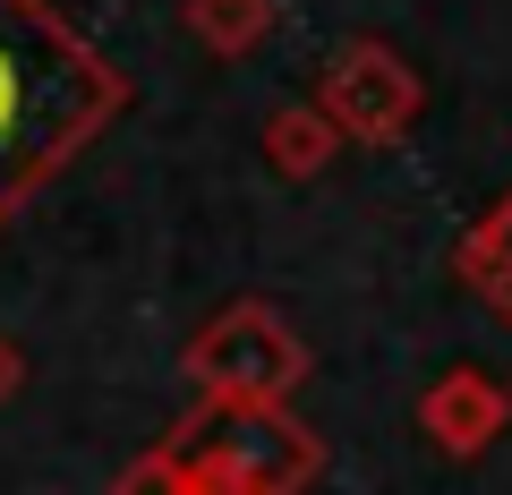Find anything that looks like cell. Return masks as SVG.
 <instances>
[{"label":"cell","mask_w":512,"mask_h":495,"mask_svg":"<svg viewBox=\"0 0 512 495\" xmlns=\"http://www.w3.org/2000/svg\"><path fill=\"white\" fill-rule=\"evenodd\" d=\"M316 111L333 120V137L393 146V137L419 120V77L384 52V43H350V52H333V69H325V103H316Z\"/></svg>","instance_id":"277c9868"},{"label":"cell","mask_w":512,"mask_h":495,"mask_svg":"<svg viewBox=\"0 0 512 495\" xmlns=\"http://www.w3.org/2000/svg\"><path fill=\"white\" fill-rule=\"evenodd\" d=\"M120 495H180V461H171V444L146 453L137 470H120Z\"/></svg>","instance_id":"9c48e42d"},{"label":"cell","mask_w":512,"mask_h":495,"mask_svg":"<svg viewBox=\"0 0 512 495\" xmlns=\"http://www.w3.org/2000/svg\"><path fill=\"white\" fill-rule=\"evenodd\" d=\"M120 111V77L43 9V0H0V222H18L52 171Z\"/></svg>","instance_id":"6da1fadb"},{"label":"cell","mask_w":512,"mask_h":495,"mask_svg":"<svg viewBox=\"0 0 512 495\" xmlns=\"http://www.w3.org/2000/svg\"><path fill=\"white\" fill-rule=\"evenodd\" d=\"M18 376H26V367H18V342H9V333H0V402H9V393H18Z\"/></svg>","instance_id":"30bf717a"},{"label":"cell","mask_w":512,"mask_h":495,"mask_svg":"<svg viewBox=\"0 0 512 495\" xmlns=\"http://www.w3.org/2000/svg\"><path fill=\"white\" fill-rule=\"evenodd\" d=\"M453 274L470 282V291L487 299V308H504V316H512V197L495 205V214L478 222L470 239H461V257H453Z\"/></svg>","instance_id":"52a82bcc"},{"label":"cell","mask_w":512,"mask_h":495,"mask_svg":"<svg viewBox=\"0 0 512 495\" xmlns=\"http://www.w3.org/2000/svg\"><path fill=\"white\" fill-rule=\"evenodd\" d=\"M504 393H512V385H504Z\"/></svg>","instance_id":"8fae6325"},{"label":"cell","mask_w":512,"mask_h":495,"mask_svg":"<svg viewBox=\"0 0 512 495\" xmlns=\"http://www.w3.org/2000/svg\"><path fill=\"white\" fill-rule=\"evenodd\" d=\"M188 26H197V43H214V52H248V43L274 26V9H265V0H188Z\"/></svg>","instance_id":"ba28073f"},{"label":"cell","mask_w":512,"mask_h":495,"mask_svg":"<svg viewBox=\"0 0 512 495\" xmlns=\"http://www.w3.org/2000/svg\"><path fill=\"white\" fill-rule=\"evenodd\" d=\"M180 495H299L316 478V436L291 410H214L171 444Z\"/></svg>","instance_id":"7a4b0ae2"},{"label":"cell","mask_w":512,"mask_h":495,"mask_svg":"<svg viewBox=\"0 0 512 495\" xmlns=\"http://www.w3.org/2000/svg\"><path fill=\"white\" fill-rule=\"evenodd\" d=\"M333 154H342V137H333V120L316 103H291V111L265 120V163H274L282 180H316Z\"/></svg>","instance_id":"8992f818"},{"label":"cell","mask_w":512,"mask_h":495,"mask_svg":"<svg viewBox=\"0 0 512 495\" xmlns=\"http://www.w3.org/2000/svg\"><path fill=\"white\" fill-rule=\"evenodd\" d=\"M299 376H308L299 333L282 325L274 308H256V299L222 308L214 325L188 342V385L214 410H282V393H291Z\"/></svg>","instance_id":"3957f363"},{"label":"cell","mask_w":512,"mask_h":495,"mask_svg":"<svg viewBox=\"0 0 512 495\" xmlns=\"http://www.w3.org/2000/svg\"><path fill=\"white\" fill-rule=\"evenodd\" d=\"M504 419H512V393L495 385L487 367H444L436 385L419 393V427L436 436V453H453V461H478L504 436Z\"/></svg>","instance_id":"5b68a950"}]
</instances>
